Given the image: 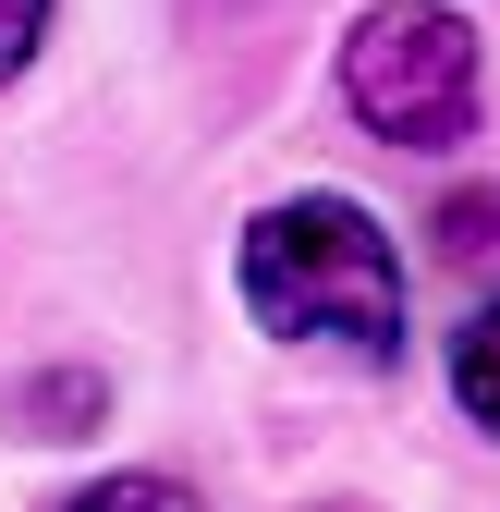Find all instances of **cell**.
Returning <instances> with one entry per match:
<instances>
[{
    "label": "cell",
    "instance_id": "6da1fadb",
    "mask_svg": "<svg viewBox=\"0 0 500 512\" xmlns=\"http://www.w3.org/2000/svg\"><path fill=\"white\" fill-rule=\"evenodd\" d=\"M244 305L281 342H330L366 366L403 354V256L354 196H281L244 232Z\"/></svg>",
    "mask_w": 500,
    "mask_h": 512
},
{
    "label": "cell",
    "instance_id": "7a4b0ae2",
    "mask_svg": "<svg viewBox=\"0 0 500 512\" xmlns=\"http://www.w3.org/2000/svg\"><path fill=\"white\" fill-rule=\"evenodd\" d=\"M342 98L379 147H464L476 135V25L440 0H379L342 37Z\"/></svg>",
    "mask_w": 500,
    "mask_h": 512
},
{
    "label": "cell",
    "instance_id": "3957f363",
    "mask_svg": "<svg viewBox=\"0 0 500 512\" xmlns=\"http://www.w3.org/2000/svg\"><path fill=\"white\" fill-rule=\"evenodd\" d=\"M452 391H464V415L500 439V305H476L464 330H452Z\"/></svg>",
    "mask_w": 500,
    "mask_h": 512
},
{
    "label": "cell",
    "instance_id": "277c9868",
    "mask_svg": "<svg viewBox=\"0 0 500 512\" xmlns=\"http://www.w3.org/2000/svg\"><path fill=\"white\" fill-rule=\"evenodd\" d=\"M440 256H452V269H488V281H500V183H488V196H452V208H440Z\"/></svg>",
    "mask_w": 500,
    "mask_h": 512
},
{
    "label": "cell",
    "instance_id": "5b68a950",
    "mask_svg": "<svg viewBox=\"0 0 500 512\" xmlns=\"http://www.w3.org/2000/svg\"><path fill=\"white\" fill-rule=\"evenodd\" d=\"M49 512H196V488H171V476H98V488L49 500Z\"/></svg>",
    "mask_w": 500,
    "mask_h": 512
},
{
    "label": "cell",
    "instance_id": "8992f818",
    "mask_svg": "<svg viewBox=\"0 0 500 512\" xmlns=\"http://www.w3.org/2000/svg\"><path fill=\"white\" fill-rule=\"evenodd\" d=\"M25 415H37V439H74V427L98 415V378H37V391H25Z\"/></svg>",
    "mask_w": 500,
    "mask_h": 512
},
{
    "label": "cell",
    "instance_id": "52a82bcc",
    "mask_svg": "<svg viewBox=\"0 0 500 512\" xmlns=\"http://www.w3.org/2000/svg\"><path fill=\"white\" fill-rule=\"evenodd\" d=\"M37 37H49V0H0V86L37 61Z\"/></svg>",
    "mask_w": 500,
    "mask_h": 512
}]
</instances>
